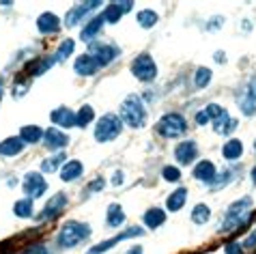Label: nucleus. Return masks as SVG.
Masks as SVG:
<instances>
[{
	"label": "nucleus",
	"mask_w": 256,
	"mask_h": 254,
	"mask_svg": "<svg viewBox=\"0 0 256 254\" xmlns=\"http://www.w3.org/2000/svg\"><path fill=\"white\" fill-rule=\"evenodd\" d=\"M211 78H213V74H211V69H207V67H198L196 69V74H194V84L198 88H204L207 84L211 82Z\"/></svg>",
	"instance_id": "f704fd0d"
},
{
	"label": "nucleus",
	"mask_w": 256,
	"mask_h": 254,
	"mask_svg": "<svg viewBox=\"0 0 256 254\" xmlns=\"http://www.w3.org/2000/svg\"><path fill=\"white\" fill-rule=\"evenodd\" d=\"M50 121H52L56 127L71 130V127H76V112L65 108V106H60V108H56V110L50 112Z\"/></svg>",
	"instance_id": "2eb2a0df"
},
{
	"label": "nucleus",
	"mask_w": 256,
	"mask_h": 254,
	"mask_svg": "<svg viewBox=\"0 0 256 254\" xmlns=\"http://www.w3.org/2000/svg\"><path fill=\"white\" fill-rule=\"evenodd\" d=\"M120 130H123V125H120V118L116 114H112V112L104 114L95 125V140L97 142H110V140L118 138Z\"/></svg>",
	"instance_id": "20e7f679"
},
{
	"label": "nucleus",
	"mask_w": 256,
	"mask_h": 254,
	"mask_svg": "<svg viewBox=\"0 0 256 254\" xmlns=\"http://www.w3.org/2000/svg\"><path fill=\"white\" fill-rule=\"evenodd\" d=\"M65 204H67V196L58 192V194H54L52 198H50L46 202V207H44V214L39 216V220H48V218H56L60 214L62 209H65Z\"/></svg>",
	"instance_id": "dca6fc26"
},
{
	"label": "nucleus",
	"mask_w": 256,
	"mask_h": 254,
	"mask_svg": "<svg viewBox=\"0 0 256 254\" xmlns=\"http://www.w3.org/2000/svg\"><path fill=\"white\" fill-rule=\"evenodd\" d=\"M104 28V16H97V18H90L86 26L82 28V32H80V39L84 41V44H93V39L99 34V30Z\"/></svg>",
	"instance_id": "aec40b11"
},
{
	"label": "nucleus",
	"mask_w": 256,
	"mask_h": 254,
	"mask_svg": "<svg viewBox=\"0 0 256 254\" xmlns=\"http://www.w3.org/2000/svg\"><path fill=\"white\" fill-rule=\"evenodd\" d=\"M174 158L181 166H190L192 162L198 158V144L194 140H186V142H179L174 146Z\"/></svg>",
	"instance_id": "f8f14e48"
},
{
	"label": "nucleus",
	"mask_w": 256,
	"mask_h": 254,
	"mask_svg": "<svg viewBox=\"0 0 256 254\" xmlns=\"http://www.w3.org/2000/svg\"><path fill=\"white\" fill-rule=\"evenodd\" d=\"M188 123L179 112H168L158 121V132L164 138H179L181 134H186Z\"/></svg>",
	"instance_id": "39448f33"
},
{
	"label": "nucleus",
	"mask_w": 256,
	"mask_h": 254,
	"mask_svg": "<svg viewBox=\"0 0 256 254\" xmlns=\"http://www.w3.org/2000/svg\"><path fill=\"white\" fill-rule=\"evenodd\" d=\"M239 110L246 116H252L256 112V76L252 78V82L244 88V93L239 95Z\"/></svg>",
	"instance_id": "9b49d317"
},
{
	"label": "nucleus",
	"mask_w": 256,
	"mask_h": 254,
	"mask_svg": "<svg viewBox=\"0 0 256 254\" xmlns=\"http://www.w3.org/2000/svg\"><path fill=\"white\" fill-rule=\"evenodd\" d=\"M162 177L166 179V181H179L181 179V170L176 166H164Z\"/></svg>",
	"instance_id": "c9c22d12"
},
{
	"label": "nucleus",
	"mask_w": 256,
	"mask_h": 254,
	"mask_svg": "<svg viewBox=\"0 0 256 254\" xmlns=\"http://www.w3.org/2000/svg\"><path fill=\"white\" fill-rule=\"evenodd\" d=\"M241 248H248V250H254L256 248V230H252L244 242H241Z\"/></svg>",
	"instance_id": "58836bf2"
},
{
	"label": "nucleus",
	"mask_w": 256,
	"mask_h": 254,
	"mask_svg": "<svg viewBox=\"0 0 256 254\" xmlns=\"http://www.w3.org/2000/svg\"><path fill=\"white\" fill-rule=\"evenodd\" d=\"M216 60H218V62L226 60V54H224V52H218V54H216Z\"/></svg>",
	"instance_id": "49530a36"
},
{
	"label": "nucleus",
	"mask_w": 256,
	"mask_h": 254,
	"mask_svg": "<svg viewBox=\"0 0 256 254\" xmlns=\"http://www.w3.org/2000/svg\"><path fill=\"white\" fill-rule=\"evenodd\" d=\"M120 123L130 125V127H144L146 123V108L138 95H127L123 104H120V112H118Z\"/></svg>",
	"instance_id": "f03ea898"
},
{
	"label": "nucleus",
	"mask_w": 256,
	"mask_h": 254,
	"mask_svg": "<svg viewBox=\"0 0 256 254\" xmlns=\"http://www.w3.org/2000/svg\"><path fill=\"white\" fill-rule=\"evenodd\" d=\"M97 69H99V65L95 62V58H93L90 54L78 56L76 62H74V72H76L78 76H95Z\"/></svg>",
	"instance_id": "a211bd4d"
},
{
	"label": "nucleus",
	"mask_w": 256,
	"mask_h": 254,
	"mask_svg": "<svg viewBox=\"0 0 256 254\" xmlns=\"http://www.w3.org/2000/svg\"><path fill=\"white\" fill-rule=\"evenodd\" d=\"M140 235H144V230L142 228H138V226H130V228H125V230H120L118 235H114L112 239H108V242H102V244H97V246H93L86 254H104V252H108V250H112L116 244H120V242H125V239H132V237H140Z\"/></svg>",
	"instance_id": "6e6552de"
},
{
	"label": "nucleus",
	"mask_w": 256,
	"mask_h": 254,
	"mask_svg": "<svg viewBox=\"0 0 256 254\" xmlns=\"http://www.w3.org/2000/svg\"><path fill=\"white\" fill-rule=\"evenodd\" d=\"M186 200H188V190L179 188V190H174V192L168 196L166 207H168V211H179L183 204H186Z\"/></svg>",
	"instance_id": "cd10ccee"
},
{
	"label": "nucleus",
	"mask_w": 256,
	"mask_h": 254,
	"mask_svg": "<svg viewBox=\"0 0 256 254\" xmlns=\"http://www.w3.org/2000/svg\"><path fill=\"white\" fill-rule=\"evenodd\" d=\"M123 181H125V174L120 172V170H116V172H114V179H112V186H120Z\"/></svg>",
	"instance_id": "79ce46f5"
},
{
	"label": "nucleus",
	"mask_w": 256,
	"mask_h": 254,
	"mask_svg": "<svg viewBox=\"0 0 256 254\" xmlns=\"http://www.w3.org/2000/svg\"><path fill=\"white\" fill-rule=\"evenodd\" d=\"M82 172H84V166H82V162H78V160H69L62 164L60 168V179L69 183V181H76V179H80L82 177Z\"/></svg>",
	"instance_id": "412c9836"
},
{
	"label": "nucleus",
	"mask_w": 256,
	"mask_h": 254,
	"mask_svg": "<svg viewBox=\"0 0 256 254\" xmlns=\"http://www.w3.org/2000/svg\"><path fill=\"white\" fill-rule=\"evenodd\" d=\"M125 222V211L120 207L118 202H112L108 207V214H106V224H108L110 228H118L120 224Z\"/></svg>",
	"instance_id": "b1692460"
},
{
	"label": "nucleus",
	"mask_w": 256,
	"mask_h": 254,
	"mask_svg": "<svg viewBox=\"0 0 256 254\" xmlns=\"http://www.w3.org/2000/svg\"><path fill=\"white\" fill-rule=\"evenodd\" d=\"M37 28H39V32H44V34H54L60 30V20L56 13L46 11L37 18Z\"/></svg>",
	"instance_id": "f3484780"
},
{
	"label": "nucleus",
	"mask_w": 256,
	"mask_h": 254,
	"mask_svg": "<svg viewBox=\"0 0 256 254\" xmlns=\"http://www.w3.org/2000/svg\"><path fill=\"white\" fill-rule=\"evenodd\" d=\"M22 254H50V250L46 244H34V246H28Z\"/></svg>",
	"instance_id": "4c0bfd02"
},
{
	"label": "nucleus",
	"mask_w": 256,
	"mask_h": 254,
	"mask_svg": "<svg viewBox=\"0 0 256 254\" xmlns=\"http://www.w3.org/2000/svg\"><path fill=\"white\" fill-rule=\"evenodd\" d=\"M102 188H104V179H97L95 183L88 186V192H95V190H102Z\"/></svg>",
	"instance_id": "37998d69"
},
{
	"label": "nucleus",
	"mask_w": 256,
	"mask_h": 254,
	"mask_svg": "<svg viewBox=\"0 0 256 254\" xmlns=\"http://www.w3.org/2000/svg\"><path fill=\"white\" fill-rule=\"evenodd\" d=\"M211 123H213V132H216V134H224V136L237 130V121H234V118L226 110L222 112V116H218L216 121H211Z\"/></svg>",
	"instance_id": "5701e85b"
},
{
	"label": "nucleus",
	"mask_w": 256,
	"mask_h": 254,
	"mask_svg": "<svg viewBox=\"0 0 256 254\" xmlns=\"http://www.w3.org/2000/svg\"><path fill=\"white\" fill-rule=\"evenodd\" d=\"M196 123H198V125H207V123H211V118H209L207 112L200 110V112L196 114Z\"/></svg>",
	"instance_id": "a19ab883"
},
{
	"label": "nucleus",
	"mask_w": 256,
	"mask_h": 254,
	"mask_svg": "<svg viewBox=\"0 0 256 254\" xmlns=\"http://www.w3.org/2000/svg\"><path fill=\"white\" fill-rule=\"evenodd\" d=\"M65 160H67L65 153H56V155H52V158L44 160V164H41V170H44V172H56L58 168H62Z\"/></svg>",
	"instance_id": "2f4dec72"
},
{
	"label": "nucleus",
	"mask_w": 256,
	"mask_h": 254,
	"mask_svg": "<svg viewBox=\"0 0 256 254\" xmlns=\"http://www.w3.org/2000/svg\"><path fill=\"white\" fill-rule=\"evenodd\" d=\"M2 97H4V80L0 78V104H2Z\"/></svg>",
	"instance_id": "a18cd8bd"
},
{
	"label": "nucleus",
	"mask_w": 256,
	"mask_h": 254,
	"mask_svg": "<svg viewBox=\"0 0 256 254\" xmlns=\"http://www.w3.org/2000/svg\"><path fill=\"white\" fill-rule=\"evenodd\" d=\"M74 50H76V41H74V39H65V41L60 44L58 50L54 52V60H56V62H62L69 54H74Z\"/></svg>",
	"instance_id": "473e14b6"
},
{
	"label": "nucleus",
	"mask_w": 256,
	"mask_h": 254,
	"mask_svg": "<svg viewBox=\"0 0 256 254\" xmlns=\"http://www.w3.org/2000/svg\"><path fill=\"white\" fill-rule=\"evenodd\" d=\"M44 140H46V146L50 151H60L69 144V136L65 132H60L58 127H50V130H46Z\"/></svg>",
	"instance_id": "ddd939ff"
},
{
	"label": "nucleus",
	"mask_w": 256,
	"mask_h": 254,
	"mask_svg": "<svg viewBox=\"0 0 256 254\" xmlns=\"http://www.w3.org/2000/svg\"><path fill=\"white\" fill-rule=\"evenodd\" d=\"M99 4H102L99 0H90V2H80L78 6H74V9H69V11H67V16H65V26L71 28V26L80 24L90 11L99 9Z\"/></svg>",
	"instance_id": "9d476101"
},
{
	"label": "nucleus",
	"mask_w": 256,
	"mask_h": 254,
	"mask_svg": "<svg viewBox=\"0 0 256 254\" xmlns=\"http://www.w3.org/2000/svg\"><path fill=\"white\" fill-rule=\"evenodd\" d=\"M202 110L209 114L211 121H216V118H218V116H222V112H224V108H222V106H218V104H209L207 108H202Z\"/></svg>",
	"instance_id": "e433bc0d"
},
{
	"label": "nucleus",
	"mask_w": 256,
	"mask_h": 254,
	"mask_svg": "<svg viewBox=\"0 0 256 254\" xmlns=\"http://www.w3.org/2000/svg\"><path fill=\"white\" fill-rule=\"evenodd\" d=\"M209 220H211V207L209 204H204V202L196 204L194 211H192V222L194 224H207Z\"/></svg>",
	"instance_id": "7c9ffc66"
},
{
	"label": "nucleus",
	"mask_w": 256,
	"mask_h": 254,
	"mask_svg": "<svg viewBox=\"0 0 256 254\" xmlns=\"http://www.w3.org/2000/svg\"><path fill=\"white\" fill-rule=\"evenodd\" d=\"M164 222H166V211L160 207H151L144 214V224L148 228H160Z\"/></svg>",
	"instance_id": "bb28decb"
},
{
	"label": "nucleus",
	"mask_w": 256,
	"mask_h": 254,
	"mask_svg": "<svg viewBox=\"0 0 256 254\" xmlns=\"http://www.w3.org/2000/svg\"><path fill=\"white\" fill-rule=\"evenodd\" d=\"M13 214L18 218H30L32 216V200L30 198H22L13 204Z\"/></svg>",
	"instance_id": "72a5a7b5"
},
{
	"label": "nucleus",
	"mask_w": 256,
	"mask_h": 254,
	"mask_svg": "<svg viewBox=\"0 0 256 254\" xmlns=\"http://www.w3.org/2000/svg\"><path fill=\"white\" fill-rule=\"evenodd\" d=\"M20 138H22L24 144H34L44 138V130H41L39 125H24L22 130H20Z\"/></svg>",
	"instance_id": "393cba45"
},
{
	"label": "nucleus",
	"mask_w": 256,
	"mask_h": 254,
	"mask_svg": "<svg viewBox=\"0 0 256 254\" xmlns=\"http://www.w3.org/2000/svg\"><path fill=\"white\" fill-rule=\"evenodd\" d=\"M252 181H254V186H256V166L252 168Z\"/></svg>",
	"instance_id": "de8ad7c7"
},
{
	"label": "nucleus",
	"mask_w": 256,
	"mask_h": 254,
	"mask_svg": "<svg viewBox=\"0 0 256 254\" xmlns=\"http://www.w3.org/2000/svg\"><path fill=\"white\" fill-rule=\"evenodd\" d=\"M95 118V110H93V106H82L80 110L76 112V127H86L90 125V121Z\"/></svg>",
	"instance_id": "c756f323"
},
{
	"label": "nucleus",
	"mask_w": 256,
	"mask_h": 254,
	"mask_svg": "<svg viewBox=\"0 0 256 254\" xmlns=\"http://www.w3.org/2000/svg\"><path fill=\"white\" fill-rule=\"evenodd\" d=\"M250 209H252L250 196H246V198H241V200H234L228 207V211H226L222 224H220V232H232V230H237L241 226H246L252 218Z\"/></svg>",
	"instance_id": "f257e3e1"
},
{
	"label": "nucleus",
	"mask_w": 256,
	"mask_h": 254,
	"mask_svg": "<svg viewBox=\"0 0 256 254\" xmlns=\"http://www.w3.org/2000/svg\"><path fill=\"white\" fill-rule=\"evenodd\" d=\"M125 254H144V250H142V246H132Z\"/></svg>",
	"instance_id": "c03bdc74"
},
{
	"label": "nucleus",
	"mask_w": 256,
	"mask_h": 254,
	"mask_svg": "<svg viewBox=\"0 0 256 254\" xmlns=\"http://www.w3.org/2000/svg\"><path fill=\"white\" fill-rule=\"evenodd\" d=\"M241 153H244V142H241V140H237V138H230L228 142H224V146H222L224 160L234 162V160L241 158Z\"/></svg>",
	"instance_id": "a878e982"
},
{
	"label": "nucleus",
	"mask_w": 256,
	"mask_h": 254,
	"mask_svg": "<svg viewBox=\"0 0 256 254\" xmlns=\"http://www.w3.org/2000/svg\"><path fill=\"white\" fill-rule=\"evenodd\" d=\"M88 54L93 56L99 67H108L110 62L120 54V50L116 46H112V44H106V41H93V44H90V52Z\"/></svg>",
	"instance_id": "0eeeda50"
},
{
	"label": "nucleus",
	"mask_w": 256,
	"mask_h": 254,
	"mask_svg": "<svg viewBox=\"0 0 256 254\" xmlns=\"http://www.w3.org/2000/svg\"><path fill=\"white\" fill-rule=\"evenodd\" d=\"M90 226L84 222H78V220H69L67 224H62V228L58 232V237H56V242H58L60 248H76L78 244L86 242L90 237Z\"/></svg>",
	"instance_id": "7ed1b4c3"
},
{
	"label": "nucleus",
	"mask_w": 256,
	"mask_h": 254,
	"mask_svg": "<svg viewBox=\"0 0 256 254\" xmlns=\"http://www.w3.org/2000/svg\"><path fill=\"white\" fill-rule=\"evenodd\" d=\"M24 151V142L20 136H11L0 142V155H4V158H13V155H20Z\"/></svg>",
	"instance_id": "4be33fe9"
},
{
	"label": "nucleus",
	"mask_w": 256,
	"mask_h": 254,
	"mask_svg": "<svg viewBox=\"0 0 256 254\" xmlns=\"http://www.w3.org/2000/svg\"><path fill=\"white\" fill-rule=\"evenodd\" d=\"M22 190L26 194V198H41L48 190V181L44 179L41 172H28L24 177V183H22Z\"/></svg>",
	"instance_id": "1a4fd4ad"
},
{
	"label": "nucleus",
	"mask_w": 256,
	"mask_h": 254,
	"mask_svg": "<svg viewBox=\"0 0 256 254\" xmlns=\"http://www.w3.org/2000/svg\"><path fill=\"white\" fill-rule=\"evenodd\" d=\"M224 252L226 254H244V248H241V244H226Z\"/></svg>",
	"instance_id": "ea45409f"
},
{
	"label": "nucleus",
	"mask_w": 256,
	"mask_h": 254,
	"mask_svg": "<svg viewBox=\"0 0 256 254\" xmlns=\"http://www.w3.org/2000/svg\"><path fill=\"white\" fill-rule=\"evenodd\" d=\"M216 164L209 160H202V162H198L196 168H194V177L198 181H202V183H207V186H211L213 179H216Z\"/></svg>",
	"instance_id": "6ab92c4d"
},
{
	"label": "nucleus",
	"mask_w": 256,
	"mask_h": 254,
	"mask_svg": "<svg viewBox=\"0 0 256 254\" xmlns=\"http://www.w3.org/2000/svg\"><path fill=\"white\" fill-rule=\"evenodd\" d=\"M132 74L138 78L140 82H151L158 78V65L151 58V54H138L136 58L132 60Z\"/></svg>",
	"instance_id": "423d86ee"
},
{
	"label": "nucleus",
	"mask_w": 256,
	"mask_h": 254,
	"mask_svg": "<svg viewBox=\"0 0 256 254\" xmlns=\"http://www.w3.org/2000/svg\"><path fill=\"white\" fill-rule=\"evenodd\" d=\"M132 6H134L132 0H125V2H110V4L104 9V13H102V16H104V22L116 24L127 11H132Z\"/></svg>",
	"instance_id": "4468645a"
},
{
	"label": "nucleus",
	"mask_w": 256,
	"mask_h": 254,
	"mask_svg": "<svg viewBox=\"0 0 256 254\" xmlns=\"http://www.w3.org/2000/svg\"><path fill=\"white\" fill-rule=\"evenodd\" d=\"M136 22H138V26H142V28H153L155 24L160 22V16H158V13H155L153 9H142V11H138Z\"/></svg>",
	"instance_id": "c85d7f7f"
}]
</instances>
